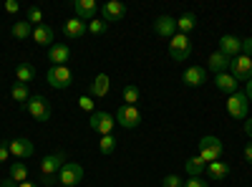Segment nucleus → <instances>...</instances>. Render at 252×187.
<instances>
[{
    "label": "nucleus",
    "mask_w": 252,
    "mask_h": 187,
    "mask_svg": "<svg viewBox=\"0 0 252 187\" xmlns=\"http://www.w3.org/2000/svg\"><path fill=\"white\" fill-rule=\"evenodd\" d=\"M222 152H224V144H222L220 137L207 134V137L199 139V157H202L207 164H209V162H217V159L222 157Z\"/></svg>",
    "instance_id": "f257e3e1"
},
{
    "label": "nucleus",
    "mask_w": 252,
    "mask_h": 187,
    "mask_svg": "<svg viewBox=\"0 0 252 187\" xmlns=\"http://www.w3.org/2000/svg\"><path fill=\"white\" fill-rule=\"evenodd\" d=\"M247 112H250V99L245 91H235L227 96V114L232 119H247Z\"/></svg>",
    "instance_id": "f03ea898"
},
{
    "label": "nucleus",
    "mask_w": 252,
    "mask_h": 187,
    "mask_svg": "<svg viewBox=\"0 0 252 187\" xmlns=\"http://www.w3.org/2000/svg\"><path fill=\"white\" fill-rule=\"evenodd\" d=\"M46 81L53 89H68L73 84V71L68 66H51L46 74Z\"/></svg>",
    "instance_id": "7ed1b4c3"
},
{
    "label": "nucleus",
    "mask_w": 252,
    "mask_h": 187,
    "mask_svg": "<svg viewBox=\"0 0 252 187\" xmlns=\"http://www.w3.org/2000/svg\"><path fill=\"white\" fill-rule=\"evenodd\" d=\"M23 112H28L35 121H48L51 119V104H48V99H43V96H31L28 99V104H26V109Z\"/></svg>",
    "instance_id": "20e7f679"
},
{
    "label": "nucleus",
    "mask_w": 252,
    "mask_h": 187,
    "mask_svg": "<svg viewBox=\"0 0 252 187\" xmlns=\"http://www.w3.org/2000/svg\"><path fill=\"white\" fill-rule=\"evenodd\" d=\"M81 180H83V167H81L78 162H66V164L61 167L56 182H61V187H73V185H78Z\"/></svg>",
    "instance_id": "39448f33"
},
{
    "label": "nucleus",
    "mask_w": 252,
    "mask_h": 187,
    "mask_svg": "<svg viewBox=\"0 0 252 187\" xmlns=\"http://www.w3.org/2000/svg\"><path fill=\"white\" fill-rule=\"evenodd\" d=\"M229 74H232L237 81H252V58L240 53L229 61Z\"/></svg>",
    "instance_id": "423d86ee"
},
{
    "label": "nucleus",
    "mask_w": 252,
    "mask_h": 187,
    "mask_svg": "<svg viewBox=\"0 0 252 187\" xmlns=\"http://www.w3.org/2000/svg\"><path fill=\"white\" fill-rule=\"evenodd\" d=\"M114 119H116V124L119 127H124V129H136L139 124H141V112L136 109V107H119V112L114 114Z\"/></svg>",
    "instance_id": "0eeeda50"
},
{
    "label": "nucleus",
    "mask_w": 252,
    "mask_h": 187,
    "mask_svg": "<svg viewBox=\"0 0 252 187\" xmlns=\"http://www.w3.org/2000/svg\"><path fill=\"white\" fill-rule=\"evenodd\" d=\"M169 56H172L174 61H187L189 56H192V40H189V36L177 33V36L169 40Z\"/></svg>",
    "instance_id": "6e6552de"
},
{
    "label": "nucleus",
    "mask_w": 252,
    "mask_h": 187,
    "mask_svg": "<svg viewBox=\"0 0 252 187\" xmlns=\"http://www.w3.org/2000/svg\"><path fill=\"white\" fill-rule=\"evenodd\" d=\"M89 127L103 137V134H111V129L116 127V119H114L109 112H94V114L89 116Z\"/></svg>",
    "instance_id": "1a4fd4ad"
},
{
    "label": "nucleus",
    "mask_w": 252,
    "mask_h": 187,
    "mask_svg": "<svg viewBox=\"0 0 252 187\" xmlns=\"http://www.w3.org/2000/svg\"><path fill=\"white\" fill-rule=\"evenodd\" d=\"M63 164H66V154H63V152L48 154L43 162H40V172H43V177H58Z\"/></svg>",
    "instance_id": "9d476101"
},
{
    "label": "nucleus",
    "mask_w": 252,
    "mask_h": 187,
    "mask_svg": "<svg viewBox=\"0 0 252 187\" xmlns=\"http://www.w3.org/2000/svg\"><path fill=\"white\" fill-rule=\"evenodd\" d=\"M8 150H10V157L15 159H28L35 150H33V142L26 139V137H18V139H10L8 142Z\"/></svg>",
    "instance_id": "9b49d317"
},
{
    "label": "nucleus",
    "mask_w": 252,
    "mask_h": 187,
    "mask_svg": "<svg viewBox=\"0 0 252 187\" xmlns=\"http://www.w3.org/2000/svg\"><path fill=\"white\" fill-rule=\"evenodd\" d=\"M154 33L172 40V38L177 36V18H172V15H159V18L154 20Z\"/></svg>",
    "instance_id": "f8f14e48"
},
{
    "label": "nucleus",
    "mask_w": 252,
    "mask_h": 187,
    "mask_svg": "<svg viewBox=\"0 0 252 187\" xmlns=\"http://www.w3.org/2000/svg\"><path fill=\"white\" fill-rule=\"evenodd\" d=\"M220 53H224L227 58H235L242 53V38L237 36H222L220 38Z\"/></svg>",
    "instance_id": "ddd939ff"
},
{
    "label": "nucleus",
    "mask_w": 252,
    "mask_h": 187,
    "mask_svg": "<svg viewBox=\"0 0 252 187\" xmlns=\"http://www.w3.org/2000/svg\"><path fill=\"white\" fill-rule=\"evenodd\" d=\"M182 81H184L187 86L197 89V86H202L204 81H207V69H204V66H189V69L182 74Z\"/></svg>",
    "instance_id": "4468645a"
},
{
    "label": "nucleus",
    "mask_w": 252,
    "mask_h": 187,
    "mask_svg": "<svg viewBox=\"0 0 252 187\" xmlns=\"http://www.w3.org/2000/svg\"><path fill=\"white\" fill-rule=\"evenodd\" d=\"M101 13H103V20H106V23H116V20H124L126 5L119 3V0H109V3L101 8Z\"/></svg>",
    "instance_id": "2eb2a0df"
},
{
    "label": "nucleus",
    "mask_w": 252,
    "mask_h": 187,
    "mask_svg": "<svg viewBox=\"0 0 252 187\" xmlns=\"http://www.w3.org/2000/svg\"><path fill=\"white\" fill-rule=\"evenodd\" d=\"M71 58V48L66 43H53L48 48V61L53 66H66V61Z\"/></svg>",
    "instance_id": "dca6fc26"
},
{
    "label": "nucleus",
    "mask_w": 252,
    "mask_h": 187,
    "mask_svg": "<svg viewBox=\"0 0 252 187\" xmlns=\"http://www.w3.org/2000/svg\"><path fill=\"white\" fill-rule=\"evenodd\" d=\"M73 10H76V18H81L83 23H86V20H94L98 5H96V0H76Z\"/></svg>",
    "instance_id": "f3484780"
},
{
    "label": "nucleus",
    "mask_w": 252,
    "mask_h": 187,
    "mask_svg": "<svg viewBox=\"0 0 252 187\" xmlns=\"http://www.w3.org/2000/svg\"><path fill=\"white\" fill-rule=\"evenodd\" d=\"M215 86L229 96V94H235V91H237L240 81H237L232 74H229V71H224V74H217V76H215Z\"/></svg>",
    "instance_id": "a211bd4d"
},
{
    "label": "nucleus",
    "mask_w": 252,
    "mask_h": 187,
    "mask_svg": "<svg viewBox=\"0 0 252 187\" xmlns=\"http://www.w3.org/2000/svg\"><path fill=\"white\" fill-rule=\"evenodd\" d=\"M111 91V78L106 76V74H98L94 81H91V96L94 99H103Z\"/></svg>",
    "instance_id": "6ab92c4d"
},
{
    "label": "nucleus",
    "mask_w": 252,
    "mask_h": 187,
    "mask_svg": "<svg viewBox=\"0 0 252 187\" xmlns=\"http://www.w3.org/2000/svg\"><path fill=\"white\" fill-rule=\"evenodd\" d=\"M86 31H89L86 23H83L81 18H76V15L68 18L66 23H63V33H66L68 38H83V36H86Z\"/></svg>",
    "instance_id": "aec40b11"
},
{
    "label": "nucleus",
    "mask_w": 252,
    "mask_h": 187,
    "mask_svg": "<svg viewBox=\"0 0 252 187\" xmlns=\"http://www.w3.org/2000/svg\"><path fill=\"white\" fill-rule=\"evenodd\" d=\"M229 61H232V58H227L224 53L215 51L212 56L207 58V69H209V71H215V76H217V74H224V71L229 69Z\"/></svg>",
    "instance_id": "412c9836"
},
{
    "label": "nucleus",
    "mask_w": 252,
    "mask_h": 187,
    "mask_svg": "<svg viewBox=\"0 0 252 187\" xmlns=\"http://www.w3.org/2000/svg\"><path fill=\"white\" fill-rule=\"evenodd\" d=\"M33 40H35V43L38 46H53V28L51 26H38V28H33Z\"/></svg>",
    "instance_id": "4be33fe9"
},
{
    "label": "nucleus",
    "mask_w": 252,
    "mask_h": 187,
    "mask_svg": "<svg viewBox=\"0 0 252 187\" xmlns=\"http://www.w3.org/2000/svg\"><path fill=\"white\" fill-rule=\"evenodd\" d=\"M207 175H209V180H215V182L217 180H224L229 175V164L227 162H220V159L217 162H209L207 164Z\"/></svg>",
    "instance_id": "5701e85b"
},
{
    "label": "nucleus",
    "mask_w": 252,
    "mask_h": 187,
    "mask_svg": "<svg viewBox=\"0 0 252 187\" xmlns=\"http://www.w3.org/2000/svg\"><path fill=\"white\" fill-rule=\"evenodd\" d=\"M194 28H197V15L194 13H184L182 18H177V31L182 36H189Z\"/></svg>",
    "instance_id": "b1692460"
},
{
    "label": "nucleus",
    "mask_w": 252,
    "mask_h": 187,
    "mask_svg": "<svg viewBox=\"0 0 252 187\" xmlns=\"http://www.w3.org/2000/svg\"><path fill=\"white\" fill-rule=\"evenodd\" d=\"M10 94H13V99L20 104V109H26V104H28V99H31L28 84H20V81H15V84H13V89H10Z\"/></svg>",
    "instance_id": "393cba45"
},
{
    "label": "nucleus",
    "mask_w": 252,
    "mask_h": 187,
    "mask_svg": "<svg viewBox=\"0 0 252 187\" xmlns=\"http://www.w3.org/2000/svg\"><path fill=\"white\" fill-rule=\"evenodd\" d=\"M207 170V162L197 154V157H192V159H187V175L189 177H202V172Z\"/></svg>",
    "instance_id": "a878e982"
},
{
    "label": "nucleus",
    "mask_w": 252,
    "mask_h": 187,
    "mask_svg": "<svg viewBox=\"0 0 252 187\" xmlns=\"http://www.w3.org/2000/svg\"><path fill=\"white\" fill-rule=\"evenodd\" d=\"M35 78V69L31 64H18L15 66V81H20V84H28V81Z\"/></svg>",
    "instance_id": "bb28decb"
},
{
    "label": "nucleus",
    "mask_w": 252,
    "mask_h": 187,
    "mask_svg": "<svg viewBox=\"0 0 252 187\" xmlns=\"http://www.w3.org/2000/svg\"><path fill=\"white\" fill-rule=\"evenodd\" d=\"M98 152L101 154H114L116 152V137L114 134H103L98 139Z\"/></svg>",
    "instance_id": "cd10ccee"
},
{
    "label": "nucleus",
    "mask_w": 252,
    "mask_h": 187,
    "mask_svg": "<svg viewBox=\"0 0 252 187\" xmlns=\"http://www.w3.org/2000/svg\"><path fill=\"white\" fill-rule=\"evenodd\" d=\"M10 177L20 185V182H26L28 180V167H26V162H13L10 164Z\"/></svg>",
    "instance_id": "c85d7f7f"
},
{
    "label": "nucleus",
    "mask_w": 252,
    "mask_h": 187,
    "mask_svg": "<svg viewBox=\"0 0 252 187\" xmlns=\"http://www.w3.org/2000/svg\"><path fill=\"white\" fill-rule=\"evenodd\" d=\"M13 36L20 38V40H26V38L33 36V26L28 23V20H18V23L13 26Z\"/></svg>",
    "instance_id": "c756f323"
},
{
    "label": "nucleus",
    "mask_w": 252,
    "mask_h": 187,
    "mask_svg": "<svg viewBox=\"0 0 252 187\" xmlns=\"http://www.w3.org/2000/svg\"><path fill=\"white\" fill-rule=\"evenodd\" d=\"M121 96H124V101H126V107H136L141 91H139V86L129 84V86H124V94H121Z\"/></svg>",
    "instance_id": "7c9ffc66"
},
{
    "label": "nucleus",
    "mask_w": 252,
    "mask_h": 187,
    "mask_svg": "<svg viewBox=\"0 0 252 187\" xmlns=\"http://www.w3.org/2000/svg\"><path fill=\"white\" fill-rule=\"evenodd\" d=\"M26 20L33 26V28H38V26H43V10H40L38 5H33V8H28L26 10Z\"/></svg>",
    "instance_id": "2f4dec72"
},
{
    "label": "nucleus",
    "mask_w": 252,
    "mask_h": 187,
    "mask_svg": "<svg viewBox=\"0 0 252 187\" xmlns=\"http://www.w3.org/2000/svg\"><path fill=\"white\" fill-rule=\"evenodd\" d=\"M94 96H86V94H83V96H78V109L81 112H89V114H94Z\"/></svg>",
    "instance_id": "473e14b6"
},
{
    "label": "nucleus",
    "mask_w": 252,
    "mask_h": 187,
    "mask_svg": "<svg viewBox=\"0 0 252 187\" xmlns=\"http://www.w3.org/2000/svg\"><path fill=\"white\" fill-rule=\"evenodd\" d=\"M89 33H91V36L106 33V20H91V23H89Z\"/></svg>",
    "instance_id": "72a5a7b5"
},
{
    "label": "nucleus",
    "mask_w": 252,
    "mask_h": 187,
    "mask_svg": "<svg viewBox=\"0 0 252 187\" xmlns=\"http://www.w3.org/2000/svg\"><path fill=\"white\" fill-rule=\"evenodd\" d=\"M161 187H184V180L179 175H166L161 180Z\"/></svg>",
    "instance_id": "f704fd0d"
},
{
    "label": "nucleus",
    "mask_w": 252,
    "mask_h": 187,
    "mask_svg": "<svg viewBox=\"0 0 252 187\" xmlns=\"http://www.w3.org/2000/svg\"><path fill=\"white\" fill-rule=\"evenodd\" d=\"M184 187H209V185H207V180H202V177H189V180L184 182Z\"/></svg>",
    "instance_id": "c9c22d12"
},
{
    "label": "nucleus",
    "mask_w": 252,
    "mask_h": 187,
    "mask_svg": "<svg viewBox=\"0 0 252 187\" xmlns=\"http://www.w3.org/2000/svg\"><path fill=\"white\" fill-rule=\"evenodd\" d=\"M242 53L245 56H252V36L250 38H242Z\"/></svg>",
    "instance_id": "e433bc0d"
},
{
    "label": "nucleus",
    "mask_w": 252,
    "mask_h": 187,
    "mask_svg": "<svg viewBox=\"0 0 252 187\" xmlns=\"http://www.w3.org/2000/svg\"><path fill=\"white\" fill-rule=\"evenodd\" d=\"M10 157V150H8V144L5 142H0V164H3L5 159Z\"/></svg>",
    "instance_id": "4c0bfd02"
},
{
    "label": "nucleus",
    "mask_w": 252,
    "mask_h": 187,
    "mask_svg": "<svg viewBox=\"0 0 252 187\" xmlns=\"http://www.w3.org/2000/svg\"><path fill=\"white\" fill-rule=\"evenodd\" d=\"M5 10H8V13H10V15H15V13H18V10H20V5H18V3H15V0H8V3H5Z\"/></svg>",
    "instance_id": "58836bf2"
},
{
    "label": "nucleus",
    "mask_w": 252,
    "mask_h": 187,
    "mask_svg": "<svg viewBox=\"0 0 252 187\" xmlns=\"http://www.w3.org/2000/svg\"><path fill=\"white\" fill-rule=\"evenodd\" d=\"M242 129H245V134L252 139V116H247V119H245V127H242Z\"/></svg>",
    "instance_id": "ea45409f"
},
{
    "label": "nucleus",
    "mask_w": 252,
    "mask_h": 187,
    "mask_svg": "<svg viewBox=\"0 0 252 187\" xmlns=\"http://www.w3.org/2000/svg\"><path fill=\"white\" fill-rule=\"evenodd\" d=\"M0 187H18V182L13 177H5V180H0Z\"/></svg>",
    "instance_id": "a19ab883"
},
{
    "label": "nucleus",
    "mask_w": 252,
    "mask_h": 187,
    "mask_svg": "<svg viewBox=\"0 0 252 187\" xmlns=\"http://www.w3.org/2000/svg\"><path fill=\"white\" fill-rule=\"evenodd\" d=\"M242 154H245V159L252 164V142H247V147H245V152H242Z\"/></svg>",
    "instance_id": "79ce46f5"
},
{
    "label": "nucleus",
    "mask_w": 252,
    "mask_h": 187,
    "mask_svg": "<svg viewBox=\"0 0 252 187\" xmlns=\"http://www.w3.org/2000/svg\"><path fill=\"white\" fill-rule=\"evenodd\" d=\"M245 94H247V99L252 101V81H247V91H245Z\"/></svg>",
    "instance_id": "37998d69"
},
{
    "label": "nucleus",
    "mask_w": 252,
    "mask_h": 187,
    "mask_svg": "<svg viewBox=\"0 0 252 187\" xmlns=\"http://www.w3.org/2000/svg\"><path fill=\"white\" fill-rule=\"evenodd\" d=\"M18 187H38V185H35V182H28V180H26V182H20Z\"/></svg>",
    "instance_id": "c03bdc74"
},
{
    "label": "nucleus",
    "mask_w": 252,
    "mask_h": 187,
    "mask_svg": "<svg viewBox=\"0 0 252 187\" xmlns=\"http://www.w3.org/2000/svg\"><path fill=\"white\" fill-rule=\"evenodd\" d=\"M53 187H56V185H53Z\"/></svg>",
    "instance_id": "a18cd8bd"
}]
</instances>
